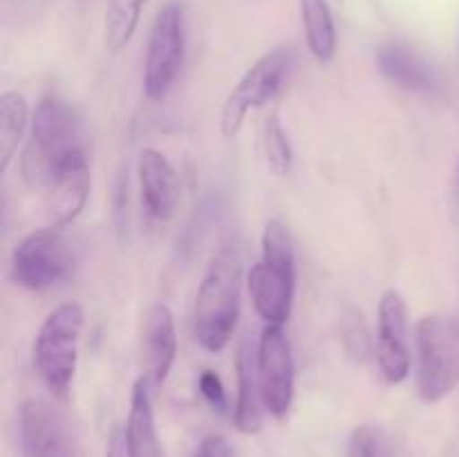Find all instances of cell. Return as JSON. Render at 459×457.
I'll list each match as a JSON object with an SVG mask.
<instances>
[{
	"label": "cell",
	"instance_id": "9a60e30c",
	"mask_svg": "<svg viewBox=\"0 0 459 457\" xmlns=\"http://www.w3.org/2000/svg\"><path fill=\"white\" fill-rule=\"evenodd\" d=\"M124 435L130 457H164L152 412V388L143 376L133 385Z\"/></svg>",
	"mask_w": 459,
	"mask_h": 457
},
{
	"label": "cell",
	"instance_id": "6da1fadb",
	"mask_svg": "<svg viewBox=\"0 0 459 457\" xmlns=\"http://www.w3.org/2000/svg\"><path fill=\"white\" fill-rule=\"evenodd\" d=\"M240 254L227 246L206 269L193 307V332L206 352H222L231 341L240 314Z\"/></svg>",
	"mask_w": 459,
	"mask_h": 457
},
{
	"label": "cell",
	"instance_id": "ba28073f",
	"mask_svg": "<svg viewBox=\"0 0 459 457\" xmlns=\"http://www.w3.org/2000/svg\"><path fill=\"white\" fill-rule=\"evenodd\" d=\"M72 269V249L61 228L49 227L22 237L12 251L9 278L18 287L43 291L65 280Z\"/></svg>",
	"mask_w": 459,
	"mask_h": 457
},
{
	"label": "cell",
	"instance_id": "e0dca14e",
	"mask_svg": "<svg viewBox=\"0 0 459 457\" xmlns=\"http://www.w3.org/2000/svg\"><path fill=\"white\" fill-rule=\"evenodd\" d=\"M377 61H379L381 72L399 88L411 90V92H435L437 90V74L433 67L406 45H384L377 52Z\"/></svg>",
	"mask_w": 459,
	"mask_h": 457
},
{
	"label": "cell",
	"instance_id": "8fae6325",
	"mask_svg": "<svg viewBox=\"0 0 459 457\" xmlns=\"http://www.w3.org/2000/svg\"><path fill=\"white\" fill-rule=\"evenodd\" d=\"M377 361L381 375L390 385H397L411 375L408 349V307L399 291L390 289L381 296L379 332H377Z\"/></svg>",
	"mask_w": 459,
	"mask_h": 457
},
{
	"label": "cell",
	"instance_id": "484cf974",
	"mask_svg": "<svg viewBox=\"0 0 459 457\" xmlns=\"http://www.w3.org/2000/svg\"><path fill=\"white\" fill-rule=\"evenodd\" d=\"M451 204H453V211L459 215V161L451 177Z\"/></svg>",
	"mask_w": 459,
	"mask_h": 457
},
{
	"label": "cell",
	"instance_id": "8992f818",
	"mask_svg": "<svg viewBox=\"0 0 459 457\" xmlns=\"http://www.w3.org/2000/svg\"><path fill=\"white\" fill-rule=\"evenodd\" d=\"M294 49L282 45V47L263 54L245 72V76L238 81L236 88L229 92L222 112H220V130H222L224 137H236L249 110L264 106L281 92V88L290 79L291 70H294Z\"/></svg>",
	"mask_w": 459,
	"mask_h": 457
},
{
	"label": "cell",
	"instance_id": "2e32d148",
	"mask_svg": "<svg viewBox=\"0 0 459 457\" xmlns=\"http://www.w3.org/2000/svg\"><path fill=\"white\" fill-rule=\"evenodd\" d=\"M236 375H238V399L233 421L236 428L245 435H254L263 428V392L258 381V363L255 354L251 352L249 341H242L236 354Z\"/></svg>",
	"mask_w": 459,
	"mask_h": 457
},
{
	"label": "cell",
	"instance_id": "7402d4cb",
	"mask_svg": "<svg viewBox=\"0 0 459 457\" xmlns=\"http://www.w3.org/2000/svg\"><path fill=\"white\" fill-rule=\"evenodd\" d=\"M348 457H388L384 430L372 424L359 426L348 444Z\"/></svg>",
	"mask_w": 459,
	"mask_h": 457
},
{
	"label": "cell",
	"instance_id": "cb8c5ba5",
	"mask_svg": "<svg viewBox=\"0 0 459 457\" xmlns=\"http://www.w3.org/2000/svg\"><path fill=\"white\" fill-rule=\"evenodd\" d=\"M193 457H236V451L222 435H206L193 451Z\"/></svg>",
	"mask_w": 459,
	"mask_h": 457
},
{
	"label": "cell",
	"instance_id": "52a82bcc",
	"mask_svg": "<svg viewBox=\"0 0 459 457\" xmlns=\"http://www.w3.org/2000/svg\"><path fill=\"white\" fill-rule=\"evenodd\" d=\"M186 54V16L182 3H166L151 27L143 63V90L151 101H161L173 88Z\"/></svg>",
	"mask_w": 459,
	"mask_h": 457
},
{
	"label": "cell",
	"instance_id": "3957f363",
	"mask_svg": "<svg viewBox=\"0 0 459 457\" xmlns=\"http://www.w3.org/2000/svg\"><path fill=\"white\" fill-rule=\"evenodd\" d=\"M251 300L267 325H285L296 294V249L287 224L269 220L263 231V260L247 276Z\"/></svg>",
	"mask_w": 459,
	"mask_h": 457
},
{
	"label": "cell",
	"instance_id": "d6986e66",
	"mask_svg": "<svg viewBox=\"0 0 459 457\" xmlns=\"http://www.w3.org/2000/svg\"><path fill=\"white\" fill-rule=\"evenodd\" d=\"M27 116L30 108L21 92H4L0 97V170H7L13 152L18 151L27 128Z\"/></svg>",
	"mask_w": 459,
	"mask_h": 457
},
{
	"label": "cell",
	"instance_id": "44dd1931",
	"mask_svg": "<svg viewBox=\"0 0 459 457\" xmlns=\"http://www.w3.org/2000/svg\"><path fill=\"white\" fill-rule=\"evenodd\" d=\"M264 155H267L269 168L276 175H287L294 161V151H291V142L287 130L282 128L281 116L273 112L269 115L267 124H264Z\"/></svg>",
	"mask_w": 459,
	"mask_h": 457
},
{
	"label": "cell",
	"instance_id": "603a6c76",
	"mask_svg": "<svg viewBox=\"0 0 459 457\" xmlns=\"http://www.w3.org/2000/svg\"><path fill=\"white\" fill-rule=\"evenodd\" d=\"M197 388H200L202 397H204V401L209 403L213 410L218 412H227V390H224V384L222 379H220L218 372L213 370H204L200 375V379H197Z\"/></svg>",
	"mask_w": 459,
	"mask_h": 457
},
{
	"label": "cell",
	"instance_id": "30bf717a",
	"mask_svg": "<svg viewBox=\"0 0 459 457\" xmlns=\"http://www.w3.org/2000/svg\"><path fill=\"white\" fill-rule=\"evenodd\" d=\"M258 381L263 403L276 419H285L294 403L296 367L290 339L282 325H267L258 341Z\"/></svg>",
	"mask_w": 459,
	"mask_h": 457
},
{
	"label": "cell",
	"instance_id": "277c9868",
	"mask_svg": "<svg viewBox=\"0 0 459 457\" xmlns=\"http://www.w3.org/2000/svg\"><path fill=\"white\" fill-rule=\"evenodd\" d=\"M83 323V307L79 303H63L48 314L36 334L34 366L56 397H65L74 381Z\"/></svg>",
	"mask_w": 459,
	"mask_h": 457
},
{
	"label": "cell",
	"instance_id": "5b68a950",
	"mask_svg": "<svg viewBox=\"0 0 459 457\" xmlns=\"http://www.w3.org/2000/svg\"><path fill=\"white\" fill-rule=\"evenodd\" d=\"M417 392L437 403L459 385V330L451 318L424 316L417 323Z\"/></svg>",
	"mask_w": 459,
	"mask_h": 457
},
{
	"label": "cell",
	"instance_id": "d4e9b609",
	"mask_svg": "<svg viewBox=\"0 0 459 457\" xmlns=\"http://www.w3.org/2000/svg\"><path fill=\"white\" fill-rule=\"evenodd\" d=\"M106 457H130L128 455V446H126V435L121 433L119 428L112 430L110 442H108Z\"/></svg>",
	"mask_w": 459,
	"mask_h": 457
},
{
	"label": "cell",
	"instance_id": "4fadbf2b",
	"mask_svg": "<svg viewBox=\"0 0 459 457\" xmlns=\"http://www.w3.org/2000/svg\"><path fill=\"white\" fill-rule=\"evenodd\" d=\"M142 376L151 384L152 392L169 379L178 358V332L173 312L164 303H155L146 312L142 325Z\"/></svg>",
	"mask_w": 459,
	"mask_h": 457
},
{
	"label": "cell",
	"instance_id": "ac0fdd59",
	"mask_svg": "<svg viewBox=\"0 0 459 457\" xmlns=\"http://www.w3.org/2000/svg\"><path fill=\"white\" fill-rule=\"evenodd\" d=\"M307 47L318 61L327 63L336 52V27L327 0H299Z\"/></svg>",
	"mask_w": 459,
	"mask_h": 457
},
{
	"label": "cell",
	"instance_id": "7a4b0ae2",
	"mask_svg": "<svg viewBox=\"0 0 459 457\" xmlns=\"http://www.w3.org/2000/svg\"><path fill=\"white\" fill-rule=\"evenodd\" d=\"M79 151H85V146L74 108L61 99H43L34 112L30 142L22 152V179L34 191H43L58 166Z\"/></svg>",
	"mask_w": 459,
	"mask_h": 457
},
{
	"label": "cell",
	"instance_id": "9c48e42d",
	"mask_svg": "<svg viewBox=\"0 0 459 457\" xmlns=\"http://www.w3.org/2000/svg\"><path fill=\"white\" fill-rule=\"evenodd\" d=\"M18 439L25 457H83L67 412L43 399H25L18 406Z\"/></svg>",
	"mask_w": 459,
	"mask_h": 457
},
{
	"label": "cell",
	"instance_id": "ffe728a7",
	"mask_svg": "<svg viewBox=\"0 0 459 457\" xmlns=\"http://www.w3.org/2000/svg\"><path fill=\"white\" fill-rule=\"evenodd\" d=\"M146 3L148 0H108L103 39L110 52H119L130 43Z\"/></svg>",
	"mask_w": 459,
	"mask_h": 457
},
{
	"label": "cell",
	"instance_id": "7c38bea8",
	"mask_svg": "<svg viewBox=\"0 0 459 457\" xmlns=\"http://www.w3.org/2000/svg\"><path fill=\"white\" fill-rule=\"evenodd\" d=\"M90 186H92V175H90L88 152L79 151L58 166L48 186L43 188L45 209L52 220V227L61 228L79 218L88 204Z\"/></svg>",
	"mask_w": 459,
	"mask_h": 457
},
{
	"label": "cell",
	"instance_id": "5bb4252c",
	"mask_svg": "<svg viewBox=\"0 0 459 457\" xmlns=\"http://www.w3.org/2000/svg\"><path fill=\"white\" fill-rule=\"evenodd\" d=\"M137 175L146 213L157 222L173 218L182 188L169 157L155 148H143L137 160Z\"/></svg>",
	"mask_w": 459,
	"mask_h": 457
}]
</instances>
